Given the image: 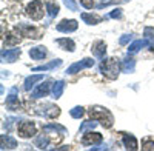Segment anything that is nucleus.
Here are the masks:
<instances>
[{
  "mask_svg": "<svg viewBox=\"0 0 154 151\" xmlns=\"http://www.w3.org/2000/svg\"><path fill=\"white\" fill-rule=\"evenodd\" d=\"M119 69H120V66H119V62L116 59H105L100 65V72L103 74L105 77L111 79V80L117 79Z\"/></svg>",
  "mask_w": 154,
  "mask_h": 151,
  "instance_id": "nucleus-1",
  "label": "nucleus"
},
{
  "mask_svg": "<svg viewBox=\"0 0 154 151\" xmlns=\"http://www.w3.org/2000/svg\"><path fill=\"white\" fill-rule=\"evenodd\" d=\"M89 116H91L93 119H96V120H100L105 128H111L112 127V122H114L112 114L105 108H91L89 109Z\"/></svg>",
  "mask_w": 154,
  "mask_h": 151,
  "instance_id": "nucleus-2",
  "label": "nucleus"
},
{
  "mask_svg": "<svg viewBox=\"0 0 154 151\" xmlns=\"http://www.w3.org/2000/svg\"><path fill=\"white\" fill-rule=\"evenodd\" d=\"M26 12L28 16H31V19L34 20H40L43 17V5L40 0H34V2H31L28 6H26Z\"/></svg>",
  "mask_w": 154,
  "mask_h": 151,
  "instance_id": "nucleus-3",
  "label": "nucleus"
},
{
  "mask_svg": "<svg viewBox=\"0 0 154 151\" xmlns=\"http://www.w3.org/2000/svg\"><path fill=\"white\" fill-rule=\"evenodd\" d=\"M35 134V125L32 122H22L19 125V136L23 139H28V137Z\"/></svg>",
  "mask_w": 154,
  "mask_h": 151,
  "instance_id": "nucleus-4",
  "label": "nucleus"
},
{
  "mask_svg": "<svg viewBox=\"0 0 154 151\" xmlns=\"http://www.w3.org/2000/svg\"><path fill=\"white\" fill-rule=\"evenodd\" d=\"M93 65H94V60H93V59H83V60H80V62H77V63L71 65V66L66 69V74H75V72H79V71H82V69H85V68H91Z\"/></svg>",
  "mask_w": 154,
  "mask_h": 151,
  "instance_id": "nucleus-5",
  "label": "nucleus"
},
{
  "mask_svg": "<svg viewBox=\"0 0 154 151\" xmlns=\"http://www.w3.org/2000/svg\"><path fill=\"white\" fill-rule=\"evenodd\" d=\"M102 140H103L102 134H100V133H93V131L83 134V137H82V143H83V145H97V143H100Z\"/></svg>",
  "mask_w": 154,
  "mask_h": 151,
  "instance_id": "nucleus-6",
  "label": "nucleus"
},
{
  "mask_svg": "<svg viewBox=\"0 0 154 151\" xmlns=\"http://www.w3.org/2000/svg\"><path fill=\"white\" fill-rule=\"evenodd\" d=\"M77 22L75 20H62L59 25H57V31L60 32H72L77 29Z\"/></svg>",
  "mask_w": 154,
  "mask_h": 151,
  "instance_id": "nucleus-7",
  "label": "nucleus"
},
{
  "mask_svg": "<svg viewBox=\"0 0 154 151\" xmlns=\"http://www.w3.org/2000/svg\"><path fill=\"white\" fill-rule=\"evenodd\" d=\"M19 56H20V49L19 48H14V49H3L2 51V60L3 62H16L17 59H19Z\"/></svg>",
  "mask_w": 154,
  "mask_h": 151,
  "instance_id": "nucleus-8",
  "label": "nucleus"
},
{
  "mask_svg": "<svg viewBox=\"0 0 154 151\" xmlns=\"http://www.w3.org/2000/svg\"><path fill=\"white\" fill-rule=\"evenodd\" d=\"M48 93H49V82H43L31 93V96L32 99H40V97H45Z\"/></svg>",
  "mask_w": 154,
  "mask_h": 151,
  "instance_id": "nucleus-9",
  "label": "nucleus"
},
{
  "mask_svg": "<svg viewBox=\"0 0 154 151\" xmlns=\"http://www.w3.org/2000/svg\"><path fill=\"white\" fill-rule=\"evenodd\" d=\"M143 46H152V43L148 39L136 40V42H133L130 46H128V51H130V53H137V51H140V48H143Z\"/></svg>",
  "mask_w": 154,
  "mask_h": 151,
  "instance_id": "nucleus-10",
  "label": "nucleus"
},
{
  "mask_svg": "<svg viewBox=\"0 0 154 151\" xmlns=\"http://www.w3.org/2000/svg\"><path fill=\"white\" fill-rule=\"evenodd\" d=\"M6 105H8V108H11V109H14V108H17V106H19L17 88H12L11 93L8 94V97H6Z\"/></svg>",
  "mask_w": 154,
  "mask_h": 151,
  "instance_id": "nucleus-11",
  "label": "nucleus"
},
{
  "mask_svg": "<svg viewBox=\"0 0 154 151\" xmlns=\"http://www.w3.org/2000/svg\"><path fill=\"white\" fill-rule=\"evenodd\" d=\"M91 51H93V54L96 56V57H103L105 56V53H106V45H105V42H102V40H99V42H96L94 45H93V48H91Z\"/></svg>",
  "mask_w": 154,
  "mask_h": 151,
  "instance_id": "nucleus-12",
  "label": "nucleus"
},
{
  "mask_svg": "<svg viewBox=\"0 0 154 151\" xmlns=\"http://www.w3.org/2000/svg\"><path fill=\"white\" fill-rule=\"evenodd\" d=\"M122 142H123V145H125V148H126V149H137V148H139V146H137V140H136V137H134V136H131V134H123Z\"/></svg>",
  "mask_w": 154,
  "mask_h": 151,
  "instance_id": "nucleus-13",
  "label": "nucleus"
},
{
  "mask_svg": "<svg viewBox=\"0 0 154 151\" xmlns=\"http://www.w3.org/2000/svg\"><path fill=\"white\" fill-rule=\"evenodd\" d=\"M20 29H22L23 35H28L31 39H38L40 37V31L32 28V26H28V25H20Z\"/></svg>",
  "mask_w": 154,
  "mask_h": 151,
  "instance_id": "nucleus-14",
  "label": "nucleus"
},
{
  "mask_svg": "<svg viewBox=\"0 0 154 151\" xmlns=\"http://www.w3.org/2000/svg\"><path fill=\"white\" fill-rule=\"evenodd\" d=\"M29 56L34 60H42L46 56V49H45V46H35V48L29 49Z\"/></svg>",
  "mask_w": 154,
  "mask_h": 151,
  "instance_id": "nucleus-15",
  "label": "nucleus"
},
{
  "mask_svg": "<svg viewBox=\"0 0 154 151\" xmlns=\"http://www.w3.org/2000/svg\"><path fill=\"white\" fill-rule=\"evenodd\" d=\"M42 79H43V76H42V74H34V76H29V77L25 79L23 88H25L26 91H29L31 88L34 86V83H35V82H38V80H42Z\"/></svg>",
  "mask_w": 154,
  "mask_h": 151,
  "instance_id": "nucleus-16",
  "label": "nucleus"
},
{
  "mask_svg": "<svg viewBox=\"0 0 154 151\" xmlns=\"http://www.w3.org/2000/svg\"><path fill=\"white\" fill-rule=\"evenodd\" d=\"M82 20L85 23H88V25H97L102 20V17H99L96 14H88V12H83V14H82Z\"/></svg>",
  "mask_w": 154,
  "mask_h": 151,
  "instance_id": "nucleus-17",
  "label": "nucleus"
},
{
  "mask_svg": "<svg viewBox=\"0 0 154 151\" xmlns=\"http://www.w3.org/2000/svg\"><path fill=\"white\" fill-rule=\"evenodd\" d=\"M134 68H136V60H134V59L126 57V59L122 62V69H123V72H133Z\"/></svg>",
  "mask_w": 154,
  "mask_h": 151,
  "instance_id": "nucleus-18",
  "label": "nucleus"
},
{
  "mask_svg": "<svg viewBox=\"0 0 154 151\" xmlns=\"http://www.w3.org/2000/svg\"><path fill=\"white\" fill-rule=\"evenodd\" d=\"M62 65V60H53V62H49V63L46 65H42V66H35L32 68L34 71H48V69H53V68H57Z\"/></svg>",
  "mask_w": 154,
  "mask_h": 151,
  "instance_id": "nucleus-19",
  "label": "nucleus"
},
{
  "mask_svg": "<svg viewBox=\"0 0 154 151\" xmlns=\"http://www.w3.org/2000/svg\"><path fill=\"white\" fill-rule=\"evenodd\" d=\"M17 146V142L12 139V137H9V136H2V149H5V148H16Z\"/></svg>",
  "mask_w": 154,
  "mask_h": 151,
  "instance_id": "nucleus-20",
  "label": "nucleus"
},
{
  "mask_svg": "<svg viewBox=\"0 0 154 151\" xmlns=\"http://www.w3.org/2000/svg\"><path fill=\"white\" fill-rule=\"evenodd\" d=\"M19 42H20V34H14V32H8V34H6V39H5L6 46L17 45Z\"/></svg>",
  "mask_w": 154,
  "mask_h": 151,
  "instance_id": "nucleus-21",
  "label": "nucleus"
},
{
  "mask_svg": "<svg viewBox=\"0 0 154 151\" xmlns=\"http://www.w3.org/2000/svg\"><path fill=\"white\" fill-rule=\"evenodd\" d=\"M63 90H65V83H63L62 80L56 82V83L53 85V96H54L56 99H59V97L63 94Z\"/></svg>",
  "mask_w": 154,
  "mask_h": 151,
  "instance_id": "nucleus-22",
  "label": "nucleus"
},
{
  "mask_svg": "<svg viewBox=\"0 0 154 151\" xmlns=\"http://www.w3.org/2000/svg\"><path fill=\"white\" fill-rule=\"evenodd\" d=\"M57 43L63 49H68V51H74V48H75V45H74V42L71 39H57Z\"/></svg>",
  "mask_w": 154,
  "mask_h": 151,
  "instance_id": "nucleus-23",
  "label": "nucleus"
},
{
  "mask_svg": "<svg viewBox=\"0 0 154 151\" xmlns=\"http://www.w3.org/2000/svg\"><path fill=\"white\" fill-rule=\"evenodd\" d=\"M48 143H49V139H48V136H46V134H40V136H38L37 139H35V146H37V148H40V149L46 148Z\"/></svg>",
  "mask_w": 154,
  "mask_h": 151,
  "instance_id": "nucleus-24",
  "label": "nucleus"
},
{
  "mask_svg": "<svg viewBox=\"0 0 154 151\" xmlns=\"http://www.w3.org/2000/svg\"><path fill=\"white\" fill-rule=\"evenodd\" d=\"M46 11H48V14L51 17H56L59 14V6L54 3V2H48L46 3Z\"/></svg>",
  "mask_w": 154,
  "mask_h": 151,
  "instance_id": "nucleus-25",
  "label": "nucleus"
},
{
  "mask_svg": "<svg viewBox=\"0 0 154 151\" xmlns=\"http://www.w3.org/2000/svg\"><path fill=\"white\" fill-rule=\"evenodd\" d=\"M96 125H97V123H96V119H93V120H86V122H83V123L80 125V131L85 133L86 130H93Z\"/></svg>",
  "mask_w": 154,
  "mask_h": 151,
  "instance_id": "nucleus-26",
  "label": "nucleus"
},
{
  "mask_svg": "<svg viewBox=\"0 0 154 151\" xmlns=\"http://www.w3.org/2000/svg\"><path fill=\"white\" fill-rule=\"evenodd\" d=\"M69 112H71V116H72L74 119H80V117L83 116V108H82V106H74Z\"/></svg>",
  "mask_w": 154,
  "mask_h": 151,
  "instance_id": "nucleus-27",
  "label": "nucleus"
},
{
  "mask_svg": "<svg viewBox=\"0 0 154 151\" xmlns=\"http://www.w3.org/2000/svg\"><path fill=\"white\" fill-rule=\"evenodd\" d=\"M126 0H102L99 3V8H103V6H108V5H116V3H123Z\"/></svg>",
  "mask_w": 154,
  "mask_h": 151,
  "instance_id": "nucleus-28",
  "label": "nucleus"
},
{
  "mask_svg": "<svg viewBox=\"0 0 154 151\" xmlns=\"http://www.w3.org/2000/svg\"><path fill=\"white\" fill-rule=\"evenodd\" d=\"M142 149H145V151L154 149V140H151V139H145V140L142 142Z\"/></svg>",
  "mask_w": 154,
  "mask_h": 151,
  "instance_id": "nucleus-29",
  "label": "nucleus"
},
{
  "mask_svg": "<svg viewBox=\"0 0 154 151\" xmlns=\"http://www.w3.org/2000/svg\"><path fill=\"white\" fill-rule=\"evenodd\" d=\"M145 39H148L154 46V29L152 28H145Z\"/></svg>",
  "mask_w": 154,
  "mask_h": 151,
  "instance_id": "nucleus-30",
  "label": "nucleus"
},
{
  "mask_svg": "<svg viewBox=\"0 0 154 151\" xmlns=\"http://www.w3.org/2000/svg\"><path fill=\"white\" fill-rule=\"evenodd\" d=\"M63 3L68 6V9H71V11H77V3L74 2V0H63Z\"/></svg>",
  "mask_w": 154,
  "mask_h": 151,
  "instance_id": "nucleus-31",
  "label": "nucleus"
},
{
  "mask_svg": "<svg viewBox=\"0 0 154 151\" xmlns=\"http://www.w3.org/2000/svg\"><path fill=\"white\" fill-rule=\"evenodd\" d=\"M80 3H82L85 8L89 9V8H93V6H94V0H80Z\"/></svg>",
  "mask_w": 154,
  "mask_h": 151,
  "instance_id": "nucleus-32",
  "label": "nucleus"
},
{
  "mask_svg": "<svg viewBox=\"0 0 154 151\" xmlns=\"http://www.w3.org/2000/svg\"><path fill=\"white\" fill-rule=\"evenodd\" d=\"M109 17H112V19H120V17H122V9H114L111 14H109Z\"/></svg>",
  "mask_w": 154,
  "mask_h": 151,
  "instance_id": "nucleus-33",
  "label": "nucleus"
},
{
  "mask_svg": "<svg viewBox=\"0 0 154 151\" xmlns=\"http://www.w3.org/2000/svg\"><path fill=\"white\" fill-rule=\"evenodd\" d=\"M131 40V35H128V34H125V35H122L120 37V45H125V43H128V42H130Z\"/></svg>",
  "mask_w": 154,
  "mask_h": 151,
  "instance_id": "nucleus-34",
  "label": "nucleus"
}]
</instances>
